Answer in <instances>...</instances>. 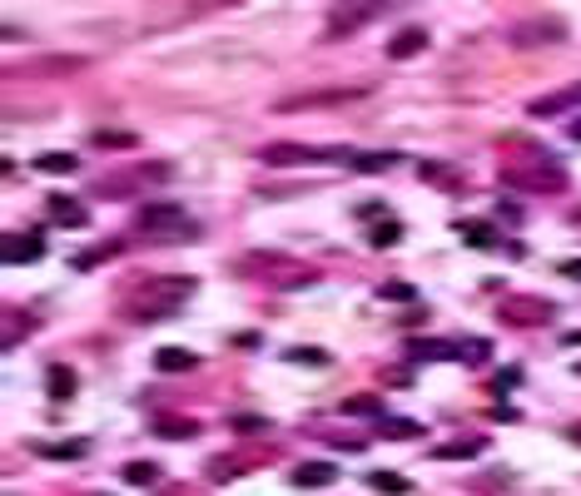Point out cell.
<instances>
[{
	"mask_svg": "<svg viewBox=\"0 0 581 496\" xmlns=\"http://www.w3.org/2000/svg\"><path fill=\"white\" fill-rule=\"evenodd\" d=\"M234 432H269L264 417H234Z\"/></svg>",
	"mask_w": 581,
	"mask_h": 496,
	"instance_id": "cell-28",
	"label": "cell"
},
{
	"mask_svg": "<svg viewBox=\"0 0 581 496\" xmlns=\"http://www.w3.org/2000/svg\"><path fill=\"white\" fill-rule=\"evenodd\" d=\"M25 70H30V75H70V70H85V55H55V60H30Z\"/></svg>",
	"mask_w": 581,
	"mask_h": 496,
	"instance_id": "cell-12",
	"label": "cell"
},
{
	"mask_svg": "<svg viewBox=\"0 0 581 496\" xmlns=\"http://www.w3.org/2000/svg\"><path fill=\"white\" fill-rule=\"evenodd\" d=\"M194 363H199V358L184 353V348H159V353H154V368L159 372H189Z\"/></svg>",
	"mask_w": 581,
	"mask_h": 496,
	"instance_id": "cell-13",
	"label": "cell"
},
{
	"mask_svg": "<svg viewBox=\"0 0 581 496\" xmlns=\"http://www.w3.org/2000/svg\"><path fill=\"white\" fill-rule=\"evenodd\" d=\"M572 139H581V120H572Z\"/></svg>",
	"mask_w": 581,
	"mask_h": 496,
	"instance_id": "cell-35",
	"label": "cell"
},
{
	"mask_svg": "<svg viewBox=\"0 0 581 496\" xmlns=\"http://www.w3.org/2000/svg\"><path fill=\"white\" fill-rule=\"evenodd\" d=\"M95 144H120V149H135V134H95Z\"/></svg>",
	"mask_w": 581,
	"mask_h": 496,
	"instance_id": "cell-29",
	"label": "cell"
},
{
	"mask_svg": "<svg viewBox=\"0 0 581 496\" xmlns=\"http://www.w3.org/2000/svg\"><path fill=\"white\" fill-rule=\"evenodd\" d=\"M194 298V278H149L145 288H135L130 293V303H125V318L130 323H159V318H169V313H179L184 303Z\"/></svg>",
	"mask_w": 581,
	"mask_h": 496,
	"instance_id": "cell-1",
	"label": "cell"
},
{
	"mask_svg": "<svg viewBox=\"0 0 581 496\" xmlns=\"http://www.w3.org/2000/svg\"><path fill=\"white\" fill-rule=\"evenodd\" d=\"M577 372H581V363H577Z\"/></svg>",
	"mask_w": 581,
	"mask_h": 496,
	"instance_id": "cell-36",
	"label": "cell"
},
{
	"mask_svg": "<svg viewBox=\"0 0 581 496\" xmlns=\"http://www.w3.org/2000/svg\"><path fill=\"white\" fill-rule=\"evenodd\" d=\"M154 432H159V437H169V442H174V437H179V442H189L199 427H194L189 417H164V422H154Z\"/></svg>",
	"mask_w": 581,
	"mask_h": 496,
	"instance_id": "cell-17",
	"label": "cell"
},
{
	"mask_svg": "<svg viewBox=\"0 0 581 496\" xmlns=\"http://www.w3.org/2000/svg\"><path fill=\"white\" fill-rule=\"evenodd\" d=\"M462 229H467V239H472V244H492V234H487V224H462Z\"/></svg>",
	"mask_w": 581,
	"mask_h": 496,
	"instance_id": "cell-31",
	"label": "cell"
},
{
	"mask_svg": "<svg viewBox=\"0 0 581 496\" xmlns=\"http://www.w3.org/2000/svg\"><path fill=\"white\" fill-rule=\"evenodd\" d=\"M398 239H403V224H398V219H378V224L368 229V244L373 248H393Z\"/></svg>",
	"mask_w": 581,
	"mask_h": 496,
	"instance_id": "cell-16",
	"label": "cell"
},
{
	"mask_svg": "<svg viewBox=\"0 0 581 496\" xmlns=\"http://www.w3.org/2000/svg\"><path fill=\"white\" fill-rule=\"evenodd\" d=\"M567 437H572V442L581 447V422H577V427H567Z\"/></svg>",
	"mask_w": 581,
	"mask_h": 496,
	"instance_id": "cell-34",
	"label": "cell"
},
{
	"mask_svg": "<svg viewBox=\"0 0 581 496\" xmlns=\"http://www.w3.org/2000/svg\"><path fill=\"white\" fill-rule=\"evenodd\" d=\"M328 482H338V467H328V462L293 467V487H328Z\"/></svg>",
	"mask_w": 581,
	"mask_h": 496,
	"instance_id": "cell-11",
	"label": "cell"
},
{
	"mask_svg": "<svg viewBox=\"0 0 581 496\" xmlns=\"http://www.w3.org/2000/svg\"><path fill=\"white\" fill-rule=\"evenodd\" d=\"M428 50V30L423 25H408L388 40V60H408V55H423Z\"/></svg>",
	"mask_w": 581,
	"mask_h": 496,
	"instance_id": "cell-8",
	"label": "cell"
},
{
	"mask_svg": "<svg viewBox=\"0 0 581 496\" xmlns=\"http://www.w3.org/2000/svg\"><path fill=\"white\" fill-rule=\"evenodd\" d=\"M328 159H343V149H308V144H269L264 149V164H328Z\"/></svg>",
	"mask_w": 581,
	"mask_h": 496,
	"instance_id": "cell-3",
	"label": "cell"
},
{
	"mask_svg": "<svg viewBox=\"0 0 581 496\" xmlns=\"http://www.w3.org/2000/svg\"><path fill=\"white\" fill-rule=\"evenodd\" d=\"M115 253V244H105V248H90V253H75V268H95L100 258H110Z\"/></svg>",
	"mask_w": 581,
	"mask_h": 496,
	"instance_id": "cell-26",
	"label": "cell"
},
{
	"mask_svg": "<svg viewBox=\"0 0 581 496\" xmlns=\"http://www.w3.org/2000/svg\"><path fill=\"white\" fill-rule=\"evenodd\" d=\"M343 412H373V417H378V412H383V402L368 392V397H348V402H343Z\"/></svg>",
	"mask_w": 581,
	"mask_h": 496,
	"instance_id": "cell-25",
	"label": "cell"
},
{
	"mask_svg": "<svg viewBox=\"0 0 581 496\" xmlns=\"http://www.w3.org/2000/svg\"><path fill=\"white\" fill-rule=\"evenodd\" d=\"M572 105H581V80L577 85H567V90H557V95H542L537 105H532V115H562V110H572Z\"/></svg>",
	"mask_w": 581,
	"mask_h": 496,
	"instance_id": "cell-9",
	"label": "cell"
},
{
	"mask_svg": "<svg viewBox=\"0 0 581 496\" xmlns=\"http://www.w3.org/2000/svg\"><path fill=\"white\" fill-rule=\"evenodd\" d=\"M507 40L512 45H562L567 40V25L562 20H522V25L507 30Z\"/></svg>",
	"mask_w": 581,
	"mask_h": 496,
	"instance_id": "cell-4",
	"label": "cell"
},
{
	"mask_svg": "<svg viewBox=\"0 0 581 496\" xmlns=\"http://www.w3.org/2000/svg\"><path fill=\"white\" fill-rule=\"evenodd\" d=\"M383 437H393V442H413V437H423V427L408 422V417H393V422H383Z\"/></svg>",
	"mask_w": 581,
	"mask_h": 496,
	"instance_id": "cell-20",
	"label": "cell"
},
{
	"mask_svg": "<svg viewBox=\"0 0 581 496\" xmlns=\"http://www.w3.org/2000/svg\"><path fill=\"white\" fill-rule=\"evenodd\" d=\"M368 487H373V492H388V496L413 492V482H408V477H398V472H368Z\"/></svg>",
	"mask_w": 581,
	"mask_h": 496,
	"instance_id": "cell-15",
	"label": "cell"
},
{
	"mask_svg": "<svg viewBox=\"0 0 581 496\" xmlns=\"http://www.w3.org/2000/svg\"><path fill=\"white\" fill-rule=\"evenodd\" d=\"M30 452H35V457H65V462H75V457H85V442H65V447H50V442H35Z\"/></svg>",
	"mask_w": 581,
	"mask_h": 496,
	"instance_id": "cell-21",
	"label": "cell"
},
{
	"mask_svg": "<svg viewBox=\"0 0 581 496\" xmlns=\"http://www.w3.org/2000/svg\"><path fill=\"white\" fill-rule=\"evenodd\" d=\"M125 482H130V487H154V482H159V467H154V462H130V467H125Z\"/></svg>",
	"mask_w": 581,
	"mask_h": 496,
	"instance_id": "cell-22",
	"label": "cell"
},
{
	"mask_svg": "<svg viewBox=\"0 0 581 496\" xmlns=\"http://www.w3.org/2000/svg\"><path fill=\"white\" fill-rule=\"evenodd\" d=\"M50 219L65 224V229H85V204H75L65 194H50Z\"/></svg>",
	"mask_w": 581,
	"mask_h": 496,
	"instance_id": "cell-10",
	"label": "cell"
},
{
	"mask_svg": "<svg viewBox=\"0 0 581 496\" xmlns=\"http://www.w3.org/2000/svg\"><path fill=\"white\" fill-rule=\"evenodd\" d=\"M0 253H5V263H35V258L45 253V239H40V234H10V239L0 244Z\"/></svg>",
	"mask_w": 581,
	"mask_h": 496,
	"instance_id": "cell-7",
	"label": "cell"
},
{
	"mask_svg": "<svg viewBox=\"0 0 581 496\" xmlns=\"http://www.w3.org/2000/svg\"><path fill=\"white\" fill-rule=\"evenodd\" d=\"M348 164L363 169V174H373V169H393L398 159H393V154H348Z\"/></svg>",
	"mask_w": 581,
	"mask_h": 496,
	"instance_id": "cell-23",
	"label": "cell"
},
{
	"mask_svg": "<svg viewBox=\"0 0 581 496\" xmlns=\"http://www.w3.org/2000/svg\"><path fill=\"white\" fill-rule=\"evenodd\" d=\"M552 318V303H512L507 308V323H547Z\"/></svg>",
	"mask_w": 581,
	"mask_h": 496,
	"instance_id": "cell-14",
	"label": "cell"
},
{
	"mask_svg": "<svg viewBox=\"0 0 581 496\" xmlns=\"http://www.w3.org/2000/svg\"><path fill=\"white\" fill-rule=\"evenodd\" d=\"M35 169L40 174H75V154H40Z\"/></svg>",
	"mask_w": 581,
	"mask_h": 496,
	"instance_id": "cell-19",
	"label": "cell"
},
{
	"mask_svg": "<svg viewBox=\"0 0 581 496\" xmlns=\"http://www.w3.org/2000/svg\"><path fill=\"white\" fill-rule=\"evenodd\" d=\"M50 392H55V397H70V392H75V372H70V368H50Z\"/></svg>",
	"mask_w": 581,
	"mask_h": 496,
	"instance_id": "cell-24",
	"label": "cell"
},
{
	"mask_svg": "<svg viewBox=\"0 0 581 496\" xmlns=\"http://www.w3.org/2000/svg\"><path fill=\"white\" fill-rule=\"evenodd\" d=\"M189 219H184V209H174V204H149L140 209V229L145 234H174V229H184Z\"/></svg>",
	"mask_w": 581,
	"mask_h": 496,
	"instance_id": "cell-5",
	"label": "cell"
},
{
	"mask_svg": "<svg viewBox=\"0 0 581 496\" xmlns=\"http://www.w3.org/2000/svg\"><path fill=\"white\" fill-rule=\"evenodd\" d=\"M423 179H433V184H457V174H452V169H437V164H423Z\"/></svg>",
	"mask_w": 581,
	"mask_h": 496,
	"instance_id": "cell-27",
	"label": "cell"
},
{
	"mask_svg": "<svg viewBox=\"0 0 581 496\" xmlns=\"http://www.w3.org/2000/svg\"><path fill=\"white\" fill-rule=\"evenodd\" d=\"M368 95H373L368 85H333V90L289 95V100H279L274 110H284V115H303V110H338V105H358V100H368Z\"/></svg>",
	"mask_w": 581,
	"mask_h": 496,
	"instance_id": "cell-2",
	"label": "cell"
},
{
	"mask_svg": "<svg viewBox=\"0 0 581 496\" xmlns=\"http://www.w3.org/2000/svg\"><path fill=\"white\" fill-rule=\"evenodd\" d=\"M477 447H482V442H457V447H442L437 457H472Z\"/></svg>",
	"mask_w": 581,
	"mask_h": 496,
	"instance_id": "cell-30",
	"label": "cell"
},
{
	"mask_svg": "<svg viewBox=\"0 0 581 496\" xmlns=\"http://www.w3.org/2000/svg\"><path fill=\"white\" fill-rule=\"evenodd\" d=\"M373 15H378V5H338V10H328V35H353Z\"/></svg>",
	"mask_w": 581,
	"mask_h": 496,
	"instance_id": "cell-6",
	"label": "cell"
},
{
	"mask_svg": "<svg viewBox=\"0 0 581 496\" xmlns=\"http://www.w3.org/2000/svg\"><path fill=\"white\" fill-rule=\"evenodd\" d=\"M30 328H35V318H25V313H15V308H10V313H5V348H15Z\"/></svg>",
	"mask_w": 581,
	"mask_h": 496,
	"instance_id": "cell-18",
	"label": "cell"
},
{
	"mask_svg": "<svg viewBox=\"0 0 581 496\" xmlns=\"http://www.w3.org/2000/svg\"><path fill=\"white\" fill-rule=\"evenodd\" d=\"M562 273H567V278H581V258H567V263H562Z\"/></svg>",
	"mask_w": 581,
	"mask_h": 496,
	"instance_id": "cell-33",
	"label": "cell"
},
{
	"mask_svg": "<svg viewBox=\"0 0 581 496\" xmlns=\"http://www.w3.org/2000/svg\"><path fill=\"white\" fill-rule=\"evenodd\" d=\"M383 293H388V298H413V288H408V283H388Z\"/></svg>",
	"mask_w": 581,
	"mask_h": 496,
	"instance_id": "cell-32",
	"label": "cell"
}]
</instances>
